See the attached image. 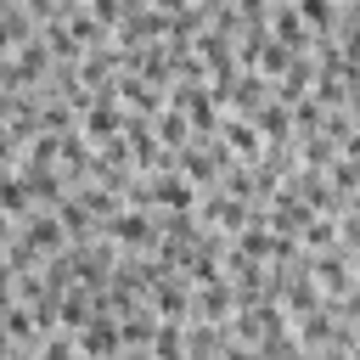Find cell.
Listing matches in <instances>:
<instances>
[{"mask_svg": "<svg viewBox=\"0 0 360 360\" xmlns=\"http://www.w3.org/2000/svg\"><path fill=\"white\" fill-rule=\"evenodd\" d=\"M0 349H6V326H0Z\"/></svg>", "mask_w": 360, "mask_h": 360, "instance_id": "cell-7", "label": "cell"}, {"mask_svg": "<svg viewBox=\"0 0 360 360\" xmlns=\"http://www.w3.org/2000/svg\"><path fill=\"white\" fill-rule=\"evenodd\" d=\"M39 360H73V343H68V338H51V343L39 349Z\"/></svg>", "mask_w": 360, "mask_h": 360, "instance_id": "cell-4", "label": "cell"}, {"mask_svg": "<svg viewBox=\"0 0 360 360\" xmlns=\"http://www.w3.org/2000/svg\"><path fill=\"white\" fill-rule=\"evenodd\" d=\"M112 236H118V242H152V231H146L141 214H118V219H112Z\"/></svg>", "mask_w": 360, "mask_h": 360, "instance_id": "cell-2", "label": "cell"}, {"mask_svg": "<svg viewBox=\"0 0 360 360\" xmlns=\"http://www.w3.org/2000/svg\"><path fill=\"white\" fill-rule=\"evenodd\" d=\"M112 349H118V332H112V321H96V326L84 332V354H101V360H107Z\"/></svg>", "mask_w": 360, "mask_h": 360, "instance_id": "cell-1", "label": "cell"}, {"mask_svg": "<svg viewBox=\"0 0 360 360\" xmlns=\"http://www.w3.org/2000/svg\"><path fill=\"white\" fill-rule=\"evenodd\" d=\"M11 242V214H0V248Z\"/></svg>", "mask_w": 360, "mask_h": 360, "instance_id": "cell-6", "label": "cell"}, {"mask_svg": "<svg viewBox=\"0 0 360 360\" xmlns=\"http://www.w3.org/2000/svg\"><path fill=\"white\" fill-rule=\"evenodd\" d=\"M163 141H169V146H174V141H186V118H174V112H169V118H163Z\"/></svg>", "mask_w": 360, "mask_h": 360, "instance_id": "cell-5", "label": "cell"}, {"mask_svg": "<svg viewBox=\"0 0 360 360\" xmlns=\"http://www.w3.org/2000/svg\"><path fill=\"white\" fill-rule=\"evenodd\" d=\"M225 135H231V146H236L242 158H248V152H259V135H253L242 118H231V124H225Z\"/></svg>", "mask_w": 360, "mask_h": 360, "instance_id": "cell-3", "label": "cell"}]
</instances>
